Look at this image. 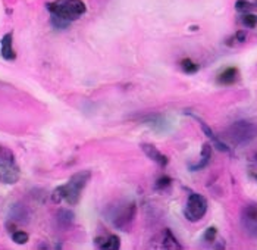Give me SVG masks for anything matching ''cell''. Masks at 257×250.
I'll return each instance as SVG.
<instances>
[{
    "label": "cell",
    "mask_w": 257,
    "mask_h": 250,
    "mask_svg": "<svg viewBox=\"0 0 257 250\" xmlns=\"http://www.w3.org/2000/svg\"><path fill=\"white\" fill-rule=\"evenodd\" d=\"M90 178H91V173L87 170L74 174L66 184H62V186L55 189V192L52 194L53 202L55 203L66 202L69 206H75L79 202L82 190L85 189Z\"/></svg>",
    "instance_id": "obj_1"
},
{
    "label": "cell",
    "mask_w": 257,
    "mask_h": 250,
    "mask_svg": "<svg viewBox=\"0 0 257 250\" xmlns=\"http://www.w3.org/2000/svg\"><path fill=\"white\" fill-rule=\"evenodd\" d=\"M47 11L53 17L72 22L79 20L85 14L87 6L82 0H55L52 3H47Z\"/></svg>",
    "instance_id": "obj_2"
},
{
    "label": "cell",
    "mask_w": 257,
    "mask_h": 250,
    "mask_svg": "<svg viewBox=\"0 0 257 250\" xmlns=\"http://www.w3.org/2000/svg\"><path fill=\"white\" fill-rule=\"evenodd\" d=\"M225 137L234 146L247 144L257 137V125L250 121H237L226 128Z\"/></svg>",
    "instance_id": "obj_3"
},
{
    "label": "cell",
    "mask_w": 257,
    "mask_h": 250,
    "mask_svg": "<svg viewBox=\"0 0 257 250\" xmlns=\"http://www.w3.org/2000/svg\"><path fill=\"white\" fill-rule=\"evenodd\" d=\"M21 177V170L17 163L15 154L11 149L0 146V183L15 184Z\"/></svg>",
    "instance_id": "obj_4"
},
{
    "label": "cell",
    "mask_w": 257,
    "mask_h": 250,
    "mask_svg": "<svg viewBox=\"0 0 257 250\" xmlns=\"http://www.w3.org/2000/svg\"><path fill=\"white\" fill-rule=\"evenodd\" d=\"M206 212H207L206 197L198 193H191L188 196V200L184 209V216L191 222H197L206 215Z\"/></svg>",
    "instance_id": "obj_5"
},
{
    "label": "cell",
    "mask_w": 257,
    "mask_h": 250,
    "mask_svg": "<svg viewBox=\"0 0 257 250\" xmlns=\"http://www.w3.org/2000/svg\"><path fill=\"white\" fill-rule=\"evenodd\" d=\"M136 212H137L136 203H128L125 206H120L118 211L115 212L113 218H112V224L116 228H125V227H128L133 222V219L136 218Z\"/></svg>",
    "instance_id": "obj_6"
},
{
    "label": "cell",
    "mask_w": 257,
    "mask_h": 250,
    "mask_svg": "<svg viewBox=\"0 0 257 250\" xmlns=\"http://www.w3.org/2000/svg\"><path fill=\"white\" fill-rule=\"evenodd\" d=\"M185 115H190L193 119H196V121H197L198 124H200V127H201V130H203V133L212 140V143L215 144V147H216L218 150H220V152H225V153H228V152L231 150V149H229V146H228L226 143H223V141L219 138L218 135L212 131V128H210V127H209V125H207V124L200 118V116L194 115L193 112H185Z\"/></svg>",
    "instance_id": "obj_7"
},
{
    "label": "cell",
    "mask_w": 257,
    "mask_h": 250,
    "mask_svg": "<svg viewBox=\"0 0 257 250\" xmlns=\"http://www.w3.org/2000/svg\"><path fill=\"white\" fill-rule=\"evenodd\" d=\"M242 224L248 232L257 235V205H248L242 209Z\"/></svg>",
    "instance_id": "obj_8"
},
{
    "label": "cell",
    "mask_w": 257,
    "mask_h": 250,
    "mask_svg": "<svg viewBox=\"0 0 257 250\" xmlns=\"http://www.w3.org/2000/svg\"><path fill=\"white\" fill-rule=\"evenodd\" d=\"M0 53H2V58L6 59V60H14L17 58V53L14 50V37H12V33H8L3 36V39L0 41Z\"/></svg>",
    "instance_id": "obj_9"
},
{
    "label": "cell",
    "mask_w": 257,
    "mask_h": 250,
    "mask_svg": "<svg viewBox=\"0 0 257 250\" xmlns=\"http://www.w3.org/2000/svg\"><path fill=\"white\" fill-rule=\"evenodd\" d=\"M141 149H143V152L146 153V156H147L149 159L155 160V162H156V163H159L160 166H166V165H168V162H169L168 156H165L163 153H160L158 149L153 146V144L143 143V144H141Z\"/></svg>",
    "instance_id": "obj_10"
},
{
    "label": "cell",
    "mask_w": 257,
    "mask_h": 250,
    "mask_svg": "<svg viewBox=\"0 0 257 250\" xmlns=\"http://www.w3.org/2000/svg\"><path fill=\"white\" fill-rule=\"evenodd\" d=\"M144 122H146V125L152 127L158 133H163L169 128V122L166 121V118L163 115L147 116V118H144Z\"/></svg>",
    "instance_id": "obj_11"
},
{
    "label": "cell",
    "mask_w": 257,
    "mask_h": 250,
    "mask_svg": "<svg viewBox=\"0 0 257 250\" xmlns=\"http://www.w3.org/2000/svg\"><path fill=\"white\" fill-rule=\"evenodd\" d=\"M162 241H160V247H163V249H169V250H181L182 249V246L179 244V241L177 240V237L172 234V231L171 230H163L162 232V238H160Z\"/></svg>",
    "instance_id": "obj_12"
},
{
    "label": "cell",
    "mask_w": 257,
    "mask_h": 250,
    "mask_svg": "<svg viewBox=\"0 0 257 250\" xmlns=\"http://www.w3.org/2000/svg\"><path fill=\"white\" fill-rule=\"evenodd\" d=\"M238 75H239V72H238L237 68L235 66H229V68L223 69L219 74L218 82L220 86H232L238 79Z\"/></svg>",
    "instance_id": "obj_13"
},
{
    "label": "cell",
    "mask_w": 257,
    "mask_h": 250,
    "mask_svg": "<svg viewBox=\"0 0 257 250\" xmlns=\"http://www.w3.org/2000/svg\"><path fill=\"white\" fill-rule=\"evenodd\" d=\"M9 216L14 222H21V224H25L30 218V212L27 209V206L24 205H14L12 209L9 212Z\"/></svg>",
    "instance_id": "obj_14"
},
{
    "label": "cell",
    "mask_w": 257,
    "mask_h": 250,
    "mask_svg": "<svg viewBox=\"0 0 257 250\" xmlns=\"http://www.w3.org/2000/svg\"><path fill=\"white\" fill-rule=\"evenodd\" d=\"M210 159H212V146H210L209 143H204V144H203V149H201L200 162L196 163V165H191L190 170H191V171H200V170L206 168V166L209 165Z\"/></svg>",
    "instance_id": "obj_15"
},
{
    "label": "cell",
    "mask_w": 257,
    "mask_h": 250,
    "mask_svg": "<svg viewBox=\"0 0 257 250\" xmlns=\"http://www.w3.org/2000/svg\"><path fill=\"white\" fill-rule=\"evenodd\" d=\"M96 244L100 249L118 250L120 247V240H119L118 235H107V237L96 238Z\"/></svg>",
    "instance_id": "obj_16"
},
{
    "label": "cell",
    "mask_w": 257,
    "mask_h": 250,
    "mask_svg": "<svg viewBox=\"0 0 257 250\" xmlns=\"http://www.w3.org/2000/svg\"><path fill=\"white\" fill-rule=\"evenodd\" d=\"M74 218H75L74 212L69 211V209H60V211L56 213V222H58V225H59L60 228H68V227H71L72 222H74Z\"/></svg>",
    "instance_id": "obj_17"
},
{
    "label": "cell",
    "mask_w": 257,
    "mask_h": 250,
    "mask_svg": "<svg viewBox=\"0 0 257 250\" xmlns=\"http://www.w3.org/2000/svg\"><path fill=\"white\" fill-rule=\"evenodd\" d=\"M181 68H182V71L184 72H187V74H196L198 69H200V66H198L196 62H193L191 59L185 58L181 60Z\"/></svg>",
    "instance_id": "obj_18"
},
{
    "label": "cell",
    "mask_w": 257,
    "mask_h": 250,
    "mask_svg": "<svg viewBox=\"0 0 257 250\" xmlns=\"http://www.w3.org/2000/svg\"><path fill=\"white\" fill-rule=\"evenodd\" d=\"M241 22H242V25L244 27H247V28H254L257 25V17L256 15H253V14H242V17H241Z\"/></svg>",
    "instance_id": "obj_19"
},
{
    "label": "cell",
    "mask_w": 257,
    "mask_h": 250,
    "mask_svg": "<svg viewBox=\"0 0 257 250\" xmlns=\"http://www.w3.org/2000/svg\"><path fill=\"white\" fill-rule=\"evenodd\" d=\"M28 238H30V235L25 232V231H14L12 232V240L17 243V244H25L27 241H28Z\"/></svg>",
    "instance_id": "obj_20"
},
{
    "label": "cell",
    "mask_w": 257,
    "mask_h": 250,
    "mask_svg": "<svg viewBox=\"0 0 257 250\" xmlns=\"http://www.w3.org/2000/svg\"><path fill=\"white\" fill-rule=\"evenodd\" d=\"M235 9H237L239 14H248L253 9V5L248 0H237Z\"/></svg>",
    "instance_id": "obj_21"
},
{
    "label": "cell",
    "mask_w": 257,
    "mask_h": 250,
    "mask_svg": "<svg viewBox=\"0 0 257 250\" xmlns=\"http://www.w3.org/2000/svg\"><path fill=\"white\" fill-rule=\"evenodd\" d=\"M216 237H218V228H216V227H209L207 230L204 231V235H203V238H204L207 243L216 241Z\"/></svg>",
    "instance_id": "obj_22"
},
{
    "label": "cell",
    "mask_w": 257,
    "mask_h": 250,
    "mask_svg": "<svg viewBox=\"0 0 257 250\" xmlns=\"http://www.w3.org/2000/svg\"><path fill=\"white\" fill-rule=\"evenodd\" d=\"M171 184H172V178L168 177V175H163L156 181V189L158 190H165V189L171 187Z\"/></svg>",
    "instance_id": "obj_23"
},
{
    "label": "cell",
    "mask_w": 257,
    "mask_h": 250,
    "mask_svg": "<svg viewBox=\"0 0 257 250\" xmlns=\"http://www.w3.org/2000/svg\"><path fill=\"white\" fill-rule=\"evenodd\" d=\"M52 24H53V27L55 28H58V30H63V28H66L68 25H69V22L68 21H63L58 18V17H53L52 15Z\"/></svg>",
    "instance_id": "obj_24"
},
{
    "label": "cell",
    "mask_w": 257,
    "mask_h": 250,
    "mask_svg": "<svg viewBox=\"0 0 257 250\" xmlns=\"http://www.w3.org/2000/svg\"><path fill=\"white\" fill-rule=\"evenodd\" d=\"M245 37H247V34H245V31H242V30H239L235 33V36H234V39L239 41V43H242V41H245Z\"/></svg>",
    "instance_id": "obj_25"
},
{
    "label": "cell",
    "mask_w": 257,
    "mask_h": 250,
    "mask_svg": "<svg viewBox=\"0 0 257 250\" xmlns=\"http://www.w3.org/2000/svg\"><path fill=\"white\" fill-rule=\"evenodd\" d=\"M253 177H254V178H256V180H257V174H253Z\"/></svg>",
    "instance_id": "obj_26"
}]
</instances>
